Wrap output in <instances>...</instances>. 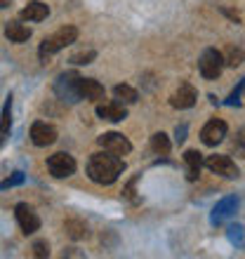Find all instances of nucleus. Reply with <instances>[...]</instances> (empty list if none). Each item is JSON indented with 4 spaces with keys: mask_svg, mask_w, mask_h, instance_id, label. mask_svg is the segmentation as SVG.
Segmentation results:
<instances>
[{
    "mask_svg": "<svg viewBox=\"0 0 245 259\" xmlns=\"http://www.w3.org/2000/svg\"><path fill=\"white\" fill-rule=\"evenodd\" d=\"M243 146H245V142H243Z\"/></svg>",
    "mask_w": 245,
    "mask_h": 259,
    "instance_id": "nucleus-31",
    "label": "nucleus"
},
{
    "mask_svg": "<svg viewBox=\"0 0 245 259\" xmlns=\"http://www.w3.org/2000/svg\"><path fill=\"white\" fill-rule=\"evenodd\" d=\"M243 90H245V82H243Z\"/></svg>",
    "mask_w": 245,
    "mask_h": 259,
    "instance_id": "nucleus-30",
    "label": "nucleus"
},
{
    "mask_svg": "<svg viewBox=\"0 0 245 259\" xmlns=\"http://www.w3.org/2000/svg\"><path fill=\"white\" fill-rule=\"evenodd\" d=\"M97 116L102 118V120H109V123H120V120H125L128 111L120 104L111 102V104H99L97 106Z\"/></svg>",
    "mask_w": 245,
    "mask_h": 259,
    "instance_id": "nucleus-13",
    "label": "nucleus"
},
{
    "mask_svg": "<svg viewBox=\"0 0 245 259\" xmlns=\"http://www.w3.org/2000/svg\"><path fill=\"white\" fill-rule=\"evenodd\" d=\"M198 68H200V75H203L205 80H215V78H219L222 71H224V55L217 52L215 48H208L203 55H200Z\"/></svg>",
    "mask_w": 245,
    "mask_h": 259,
    "instance_id": "nucleus-3",
    "label": "nucleus"
},
{
    "mask_svg": "<svg viewBox=\"0 0 245 259\" xmlns=\"http://www.w3.org/2000/svg\"><path fill=\"white\" fill-rule=\"evenodd\" d=\"M48 170L52 177L66 179L75 172V160H73V156H68V153H55V156L48 158Z\"/></svg>",
    "mask_w": 245,
    "mask_h": 259,
    "instance_id": "nucleus-5",
    "label": "nucleus"
},
{
    "mask_svg": "<svg viewBox=\"0 0 245 259\" xmlns=\"http://www.w3.org/2000/svg\"><path fill=\"white\" fill-rule=\"evenodd\" d=\"M245 62V52L240 48H229L226 50V57H224V64H229V66H240V64Z\"/></svg>",
    "mask_w": 245,
    "mask_h": 259,
    "instance_id": "nucleus-22",
    "label": "nucleus"
},
{
    "mask_svg": "<svg viewBox=\"0 0 245 259\" xmlns=\"http://www.w3.org/2000/svg\"><path fill=\"white\" fill-rule=\"evenodd\" d=\"M184 132H186V127H182V130L177 127V142H179V144L184 142Z\"/></svg>",
    "mask_w": 245,
    "mask_h": 259,
    "instance_id": "nucleus-28",
    "label": "nucleus"
},
{
    "mask_svg": "<svg viewBox=\"0 0 245 259\" xmlns=\"http://www.w3.org/2000/svg\"><path fill=\"white\" fill-rule=\"evenodd\" d=\"M78 95H80V99L99 102V99H104V85L92 80V78H80L78 80Z\"/></svg>",
    "mask_w": 245,
    "mask_h": 259,
    "instance_id": "nucleus-12",
    "label": "nucleus"
},
{
    "mask_svg": "<svg viewBox=\"0 0 245 259\" xmlns=\"http://www.w3.org/2000/svg\"><path fill=\"white\" fill-rule=\"evenodd\" d=\"M236 207H238V200L233 196L219 200V203L215 205V210H212V224H222L226 217H231L233 212H236Z\"/></svg>",
    "mask_w": 245,
    "mask_h": 259,
    "instance_id": "nucleus-14",
    "label": "nucleus"
},
{
    "mask_svg": "<svg viewBox=\"0 0 245 259\" xmlns=\"http://www.w3.org/2000/svg\"><path fill=\"white\" fill-rule=\"evenodd\" d=\"M14 217H17V224L21 226V231L26 233H35L38 229H40V217L33 212V207L26 203H19L17 207H14Z\"/></svg>",
    "mask_w": 245,
    "mask_h": 259,
    "instance_id": "nucleus-6",
    "label": "nucleus"
},
{
    "mask_svg": "<svg viewBox=\"0 0 245 259\" xmlns=\"http://www.w3.org/2000/svg\"><path fill=\"white\" fill-rule=\"evenodd\" d=\"M97 142H99V146L104 151H111L116 156H128L130 151H132V144H130V139L123 132H104Z\"/></svg>",
    "mask_w": 245,
    "mask_h": 259,
    "instance_id": "nucleus-4",
    "label": "nucleus"
},
{
    "mask_svg": "<svg viewBox=\"0 0 245 259\" xmlns=\"http://www.w3.org/2000/svg\"><path fill=\"white\" fill-rule=\"evenodd\" d=\"M64 231H66L68 238L80 240L88 236V224L80 222V219H66V222H64Z\"/></svg>",
    "mask_w": 245,
    "mask_h": 259,
    "instance_id": "nucleus-19",
    "label": "nucleus"
},
{
    "mask_svg": "<svg viewBox=\"0 0 245 259\" xmlns=\"http://www.w3.org/2000/svg\"><path fill=\"white\" fill-rule=\"evenodd\" d=\"M224 14H229L233 21H240V14H236V12H231V10H224Z\"/></svg>",
    "mask_w": 245,
    "mask_h": 259,
    "instance_id": "nucleus-27",
    "label": "nucleus"
},
{
    "mask_svg": "<svg viewBox=\"0 0 245 259\" xmlns=\"http://www.w3.org/2000/svg\"><path fill=\"white\" fill-rule=\"evenodd\" d=\"M229 231H231V233H229V238H231V240H236V243H240V226L236 224V226H231Z\"/></svg>",
    "mask_w": 245,
    "mask_h": 259,
    "instance_id": "nucleus-26",
    "label": "nucleus"
},
{
    "mask_svg": "<svg viewBox=\"0 0 245 259\" xmlns=\"http://www.w3.org/2000/svg\"><path fill=\"white\" fill-rule=\"evenodd\" d=\"M113 95H116V99H123L125 104H135L137 99H139L137 90H135V88H130V85H116Z\"/></svg>",
    "mask_w": 245,
    "mask_h": 259,
    "instance_id": "nucleus-21",
    "label": "nucleus"
},
{
    "mask_svg": "<svg viewBox=\"0 0 245 259\" xmlns=\"http://www.w3.org/2000/svg\"><path fill=\"white\" fill-rule=\"evenodd\" d=\"M10 5V0H0V10H3V7H7Z\"/></svg>",
    "mask_w": 245,
    "mask_h": 259,
    "instance_id": "nucleus-29",
    "label": "nucleus"
},
{
    "mask_svg": "<svg viewBox=\"0 0 245 259\" xmlns=\"http://www.w3.org/2000/svg\"><path fill=\"white\" fill-rule=\"evenodd\" d=\"M48 14H50V7L45 5V3H40V0H31V3L21 10V17L28 21H43V19H48Z\"/></svg>",
    "mask_w": 245,
    "mask_h": 259,
    "instance_id": "nucleus-16",
    "label": "nucleus"
},
{
    "mask_svg": "<svg viewBox=\"0 0 245 259\" xmlns=\"http://www.w3.org/2000/svg\"><path fill=\"white\" fill-rule=\"evenodd\" d=\"M12 130V97H7L5 106H3V116H0V146L7 142Z\"/></svg>",
    "mask_w": 245,
    "mask_h": 259,
    "instance_id": "nucleus-18",
    "label": "nucleus"
},
{
    "mask_svg": "<svg viewBox=\"0 0 245 259\" xmlns=\"http://www.w3.org/2000/svg\"><path fill=\"white\" fill-rule=\"evenodd\" d=\"M151 149L160 153V156H168V151H170V139L165 132H156V135L151 137Z\"/></svg>",
    "mask_w": 245,
    "mask_h": 259,
    "instance_id": "nucleus-20",
    "label": "nucleus"
},
{
    "mask_svg": "<svg viewBox=\"0 0 245 259\" xmlns=\"http://www.w3.org/2000/svg\"><path fill=\"white\" fill-rule=\"evenodd\" d=\"M78 80H80V75L78 73H66L61 75L59 80H57V95L64 97V102H78L80 95H78Z\"/></svg>",
    "mask_w": 245,
    "mask_h": 259,
    "instance_id": "nucleus-8",
    "label": "nucleus"
},
{
    "mask_svg": "<svg viewBox=\"0 0 245 259\" xmlns=\"http://www.w3.org/2000/svg\"><path fill=\"white\" fill-rule=\"evenodd\" d=\"M21 179H24V177H21V172H17V175H14L12 179H5V182H3V184H0V186H3V189H7V186H14V184H19Z\"/></svg>",
    "mask_w": 245,
    "mask_h": 259,
    "instance_id": "nucleus-25",
    "label": "nucleus"
},
{
    "mask_svg": "<svg viewBox=\"0 0 245 259\" xmlns=\"http://www.w3.org/2000/svg\"><path fill=\"white\" fill-rule=\"evenodd\" d=\"M95 57H97L95 50H88V52H78V55H73L71 57V62L73 64H90Z\"/></svg>",
    "mask_w": 245,
    "mask_h": 259,
    "instance_id": "nucleus-23",
    "label": "nucleus"
},
{
    "mask_svg": "<svg viewBox=\"0 0 245 259\" xmlns=\"http://www.w3.org/2000/svg\"><path fill=\"white\" fill-rule=\"evenodd\" d=\"M226 137V123L224 120H210V123H205V127L200 130V139H203L205 146H217L222 139Z\"/></svg>",
    "mask_w": 245,
    "mask_h": 259,
    "instance_id": "nucleus-9",
    "label": "nucleus"
},
{
    "mask_svg": "<svg viewBox=\"0 0 245 259\" xmlns=\"http://www.w3.org/2000/svg\"><path fill=\"white\" fill-rule=\"evenodd\" d=\"M205 167L210 172H215V175H222V177H226V179L238 177V167H236V163H233L229 156H208Z\"/></svg>",
    "mask_w": 245,
    "mask_h": 259,
    "instance_id": "nucleus-7",
    "label": "nucleus"
},
{
    "mask_svg": "<svg viewBox=\"0 0 245 259\" xmlns=\"http://www.w3.org/2000/svg\"><path fill=\"white\" fill-rule=\"evenodd\" d=\"M196 99H198L196 88L189 85V82H182L177 92L170 97V104L175 106V109H191V106L196 104Z\"/></svg>",
    "mask_w": 245,
    "mask_h": 259,
    "instance_id": "nucleus-10",
    "label": "nucleus"
},
{
    "mask_svg": "<svg viewBox=\"0 0 245 259\" xmlns=\"http://www.w3.org/2000/svg\"><path fill=\"white\" fill-rule=\"evenodd\" d=\"M75 38H78V28L75 26L59 28L57 33H52L50 38H45V40L40 42V59H48V57H52L55 52L68 48L71 42H75Z\"/></svg>",
    "mask_w": 245,
    "mask_h": 259,
    "instance_id": "nucleus-2",
    "label": "nucleus"
},
{
    "mask_svg": "<svg viewBox=\"0 0 245 259\" xmlns=\"http://www.w3.org/2000/svg\"><path fill=\"white\" fill-rule=\"evenodd\" d=\"M184 163H186V177L193 182V179H198V175H200V167H203V158H200V153L198 151H186L184 153Z\"/></svg>",
    "mask_w": 245,
    "mask_h": 259,
    "instance_id": "nucleus-17",
    "label": "nucleus"
},
{
    "mask_svg": "<svg viewBox=\"0 0 245 259\" xmlns=\"http://www.w3.org/2000/svg\"><path fill=\"white\" fill-rule=\"evenodd\" d=\"M125 170V163L120 160V156L111 153V151H99V153H92L88 163V177L95 182V184L109 186L113 184L120 172Z\"/></svg>",
    "mask_w": 245,
    "mask_h": 259,
    "instance_id": "nucleus-1",
    "label": "nucleus"
},
{
    "mask_svg": "<svg viewBox=\"0 0 245 259\" xmlns=\"http://www.w3.org/2000/svg\"><path fill=\"white\" fill-rule=\"evenodd\" d=\"M31 142L35 146H50L57 142V130L48 123H33L31 127Z\"/></svg>",
    "mask_w": 245,
    "mask_h": 259,
    "instance_id": "nucleus-11",
    "label": "nucleus"
},
{
    "mask_svg": "<svg viewBox=\"0 0 245 259\" xmlns=\"http://www.w3.org/2000/svg\"><path fill=\"white\" fill-rule=\"evenodd\" d=\"M33 257H38V259L50 257V245L45 240H35L33 243Z\"/></svg>",
    "mask_w": 245,
    "mask_h": 259,
    "instance_id": "nucleus-24",
    "label": "nucleus"
},
{
    "mask_svg": "<svg viewBox=\"0 0 245 259\" xmlns=\"http://www.w3.org/2000/svg\"><path fill=\"white\" fill-rule=\"evenodd\" d=\"M5 35L10 42H26L31 38V28L26 24H21V21H7Z\"/></svg>",
    "mask_w": 245,
    "mask_h": 259,
    "instance_id": "nucleus-15",
    "label": "nucleus"
}]
</instances>
